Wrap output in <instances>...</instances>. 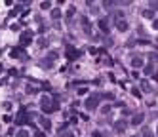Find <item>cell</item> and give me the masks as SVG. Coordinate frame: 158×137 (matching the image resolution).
Returning <instances> with one entry per match:
<instances>
[{"mask_svg": "<svg viewBox=\"0 0 158 137\" xmlns=\"http://www.w3.org/2000/svg\"><path fill=\"white\" fill-rule=\"evenodd\" d=\"M91 137H103V135L99 133V132H93V133H91Z\"/></svg>", "mask_w": 158, "mask_h": 137, "instance_id": "cell-25", "label": "cell"}, {"mask_svg": "<svg viewBox=\"0 0 158 137\" xmlns=\"http://www.w3.org/2000/svg\"><path fill=\"white\" fill-rule=\"evenodd\" d=\"M116 29H118L120 33L128 31V21H126V19H120V21H116Z\"/></svg>", "mask_w": 158, "mask_h": 137, "instance_id": "cell-8", "label": "cell"}, {"mask_svg": "<svg viewBox=\"0 0 158 137\" xmlns=\"http://www.w3.org/2000/svg\"><path fill=\"white\" fill-rule=\"evenodd\" d=\"M25 122H27V111H25V109H21V111H19V114H17V118H15V124L23 126Z\"/></svg>", "mask_w": 158, "mask_h": 137, "instance_id": "cell-3", "label": "cell"}, {"mask_svg": "<svg viewBox=\"0 0 158 137\" xmlns=\"http://www.w3.org/2000/svg\"><path fill=\"white\" fill-rule=\"evenodd\" d=\"M141 90H143V91H145V93H149V91H153V90H150V84H149L147 80H141Z\"/></svg>", "mask_w": 158, "mask_h": 137, "instance_id": "cell-14", "label": "cell"}, {"mask_svg": "<svg viewBox=\"0 0 158 137\" xmlns=\"http://www.w3.org/2000/svg\"><path fill=\"white\" fill-rule=\"evenodd\" d=\"M111 111V105H107V107H103V114H107V112H109Z\"/></svg>", "mask_w": 158, "mask_h": 137, "instance_id": "cell-24", "label": "cell"}, {"mask_svg": "<svg viewBox=\"0 0 158 137\" xmlns=\"http://www.w3.org/2000/svg\"><path fill=\"white\" fill-rule=\"evenodd\" d=\"M78 55H80V53H78L74 48H70V46L67 48V57H69V59H74V57H78Z\"/></svg>", "mask_w": 158, "mask_h": 137, "instance_id": "cell-11", "label": "cell"}, {"mask_svg": "<svg viewBox=\"0 0 158 137\" xmlns=\"http://www.w3.org/2000/svg\"><path fill=\"white\" fill-rule=\"evenodd\" d=\"M156 42H158V38H156Z\"/></svg>", "mask_w": 158, "mask_h": 137, "instance_id": "cell-31", "label": "cell"}, {"mask_svg": "<svg viewBox=\"0 0 158 137\" xmlns=\"http://www.w3.org/2000/svg\"><path fill=\"white\" fill-rule=\"evenodd\" d=\"M153 27H154V29H158V19H156V21H153Z\"/></svg>", "mask_w": 158, "mask_h": 137, "instance_id": "cell-26", "label": "cell"}, {"mask_svg": "<svg viewBox=\"0 0 158 137\" xmlns=\"http://www.w3.org/2000/svg\"><path fill=\"white\" fill-rule=\"evenodd\" d=\"M133 137H137V135H133Z\"/></svg>", "mask_w": 158, "mask_h": 137, "instance_id": "cell-30", "label": "cell"}, {"mask_svg": "<svg viewBox=\"0 0 158 137\" xmlns=\"http://www.w3.org/2000/svg\"><path fill=\"white\" fill-rule=\"evenodd\" d=\"M132 67H135V69H139V67H143V59L137 55V57H133L132 59Z\"/></svg>", "mask_w": 158, "mask_h": 137, "instance_id": "cell-12", "label": "cell"}, {"mask_svg": "<svg viewBox=\"0 0 158 137\" xmlns=\"http://www.w3.org/2000/svg\"><path fill=\"white\" fill-rule=\"evenodd\" d=\"M40 105H42V111H44V112H53V111H57V109H59V107H57V105H53L52 103V99H50V97H42V101H40Z\"/></svg>", "mask_w": 158, "mask_h": 137, "instance_id": "cell-2", "label": "cell"}, {"mask_svg": "<svg viewBox=\"0 0 158 137\" xmlns=\"http://www.w3.org/2000/svg\"><path fill=\"white\" fill-rule=\"evenodd\" d=\"M34 137H46V135H44V133H42V132H38V133H36V135H34Z\"/></svg>", "mask_w": 158, "mask_h": 137, "instance_id": "cell-27", "label": "cell"}, {"mask_svg": "<svg viewBox=\"0 0 158 137\" xmlns=\"http://www.w3.org/2000/svg\"><path fill=\"white\" fill-rule=\"evenodd\" d=\"M40 8H42V10H50V8H52V4H50V2H42Z\"/></svg>", "mask_w": 158, "mask_h": 137, "instance_id": "cell-18", "label": "cell"}, {"mask_svg": "<svg viewBox=\"0 0 158 137\" xmlns=\"http://www.w3.org/2000/svg\"><path fill=\"white\" fill-rule=\"evenodd\" d=\"M55 57H57V52H50V53H48V59H50V61H53Z\"/></svg>", "mask_w": 158, "mask_h": 137, "instance_id": "cell-20", "label": "cell"}, {"mask_svg": "<svg viewBox=\"0 0 158 137\" xmlns=\"http://www.w3.org/2000/svg\"><path fill=\"white\" fill-rule=\"evenodd\" d=\"M15 137H29V132H27V129H19Z\"/></svg>", "mask_w": 158, "mask_h": 137, "instance_id": "cell-16", "label": "cell"}, {"mask_svg": "<svg viewBox=\"0 0 158 137\" xmlns=\"http://www.w3.org/2000/svg\"><path fill=\"white\" fill-rule=\"evenodd\" d=\"M65 137H74V135H73V133H70V132H67V133H65Z\"/></svg>", "mask_w": 158, "mask_h": 137, "instance_id": "cell-28", "label": "cell"}, {"mask_svg": "<svg viewBox=\"0 0 158 137\" xmlns=\"http://www.w3.org/2000/svg\"><path fill=\"white\" fill-rule=\"evenodd\" d=\"M84 93H88V88H80L78 90V95H84Z\"/></svg>", "mask_w": 158, "mask_h": 137, "instance_id": "cell-22", "label": "cell"}, {"mask_svg": "<svg viewBox=\"0 0 158 137\" xmlns=\"http://www.w3.org/2000/svg\"><path fill=\"white\" fill-rule=\"evenodd\" d=\"M40 124H42V128H44L46 132H50V129H52V122H50L48 118H42V120H40Z\"/></svg>", "mask_w": 158, "mask_h": 137, "instance_id": "cell-13", "label": "cell"}, {"mask_svg": "<svg viewBox=\"0 0 158 137\" xmlns=\"http://www.w3.org/2000/svg\"><path fill=\"white\" fill-rule=\"evenodd\" d=\"M126 128H128V124H126V122H124V120H118V122H116V124H114V129H116V132H118V133H122V132H126Z\"/></svg>", "mask_w": 158, "mask_h": 137, "instance_id": "cell-7", "label": "cell"}, {"mask_svg": "<svg viewBox=\"0 0 158 137\" xmlns=\"http://www.w3.org/2000/svg\"><path fill=\"white\" fill-rule=\"evenodd\" d=\"M150 8H153V12L158 10V2H150Z\"/></svg>", "mask_w": 158, "mask_h": 137, "instance_id": "cell-23", "label": "cell"}, {"mask_svg": "<svg viewBox=\"0 0 158 137\" xmlns=\"http://www.w3.org/2000/svg\"><path fill=\"white\" fill-rule=\"evenodd\" d=\"M52 17H53V19H59V17H61V12H59V10H53V12H52Z\"/></svg>", "mask_w": 158, "mask_h": 137, "instance_id": "cell-17", "label": "cell"}, {"mask_svg": "<svg viewBox=\"0 0 158 137\" xmlns=\"http://www.w3.org/2000/svg\"><path fill=\"white\" fill-rule=\"evenodd\" d=\"M99 101H101V95L99 93H93V95H90L88 99H86V109L88 111H95L97 109V105H99Z\"/></svg>", "mask_w": 158, "mask_h": 137, "instance_id": "cell-1", "label": "cell"}, {"mask_svg": "<svg viewBox=\"0 0 158 137\" xmlns=\"http://www.w3.org/2000/svg\"><path fill=\"white\" fill-rule=\"evenodd\" d=\"M80 23H82V27H84V33H86V34H91V25H90L88 17H82Z\"/></svg>", "mask_w": 158, "mask_h": 137, "instance_id": "cell-5", "label": "cell"}, {"mask_svg": "<svg viewBox=\"0 0 158 137\" xmlns=\"http://www.w3.org/2000/svg\"><path fill=\"white\" fill-rule=\"evenodd\" d=\"M99 29L107 34V33H109V21H107V19H99Z\"/></svg>", "mask_w": 158, "mask_h": 137, "instance_id": "cell-10", "label": "cell"}, {"mask_svg": "<svg viewBox=\"0 0 158 137\" xmlns=\"http://www.w3.org/2000/svg\"><path fill=\"white\" fill-rule=\"evenodd\" d=\"M12 57H23V59H25V52H23V50H21V48H13L12 50Z\"/></svg>", "mask_w": 158, "mask_h": 137, "instance_id": "cell-9", "label": "cell"}, {"mask_svg": "<svg viewBox=\"0 0 158 137\" xmlns=\"http://www.w3.org/2000/svg\"><path fill=\"white\" fill-rule=\"evenodd\" d=\"M143 118H145V114H143V112L133 114V118H132V126H141V124H143Z\"/></svg>", "mask_w": 158, "mask_h": 137, "instance_id": "cell-4", "label": "cell"}, {"mask_svg": "<svg viewBox=\"0 0 158 137\" xmlns=\"http://www.w3.org/2000/svg\"><path fill=\"white\" fill-rule=\"evenodd\" d=\"M156 133H158V128H156Z\"/></svg>", "mask_w": 158, "mask_h": 137, "instance_id": "cell-29", "label": "cell"}, {"mask_svg": "<svg viewBox=\"0 0 158 137\" xmlns=\"http://www.w3.org/2000/svg\"><path fill=\"white\" fill-rule=\"evenodd\" d=\"M31 40H33V34L31 33H23V34H21V46L31 44Z\"/></svg>", "mask_w": 158, "mask_h": 137, "instance_id": "cell-6", "label": "cell"}, {"mask_svg": "<svg viewBox=\"0 0 158 137\" xmlns=\"http://www.w3.org/2000/svg\"><path fill=\"white\" fill-rule=\"evenodd\" d=\"M150 73H153V65H147L145 67V74H150Z\"/></svg>", "mask_w": 158, "mask_h": 137, "instance_id": "cell-21", "label": "cell"}, {"mask_svg": "<svg viewBox=\"0 0 158 137\" xmlns=\"http://www.w3.org/2000/svg\"><path fill=\"white\" fill-rule=\"evenodd\" d=\"M143 15L149 17V19H153V17H154V12H153V10H145V12H143Z\"/></svg>", "mask_w": 158, "mask_h": 137, "instance_id": "cell-15", "label": "cell"}, {"mask_svg": "<svg viewBox=\"0 0 158 137\" xmlns=\"http://www.w3.org/2000/svg\"><path fill=\"white\" fill-rule=\"evenodd\" d=\"M143 137H153V135H150V129H149V128H143Z\"/></svg>", "mask_w": 158, "mask_h": 137, "instance_id": "cell-19", "label": "cell"}]
</instances>
